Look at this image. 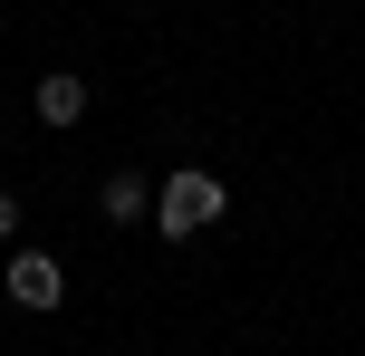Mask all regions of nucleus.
Masks as SVG:
<instances>
[{"mask_svg": "<svg viewBox=\"0 0 365 356\" xmlns=\"http://www.w3.org/2000/svg\"><path fill=\"white\" fill-rule=\"evenodd\" d=\"M96 212H106V222L115 231H135V222H145V212H154V183H145V173H106V183H96Z\"/></svg>", "mask_w": 365, "mask_h": 356, "instance_id": "20e7f679", "label": "nucleus"}, {"mask_svg": "<svg viewBox=\"0 0 365 356\" xmlns=\"http://www.w3.org/2000/svg\"><path fill=\"white\" fill-rule=\"evenodd\" d=\"M221 212H231V183H221L212 164H173L164 183H154V231H164V241H192Z\"/></svg>", "mask_w": 365, "mask_h": 356, "instance_id": "f257e3e1", "label": "nucleus"}, {"mask_svg": "<svg viewBox=\"0 0 365 356\" xmlns=\"http://www.w3.org/2000/svg\"><path fill=\"white\" fill-rule=\"evenodd\" d=\"M0 241H19V193L0 183Z\"/></svg>", "mask_w": 365, "mask_h": 356, "instance_id": "39448f33", "label": "nucleus"}, {"mask_svg": "<svg viewBox=\"0 0 365 356\" xmlns=\"http://www.w3.org/2000/svg\"><path fill=\"white\" fill-rule=\"evenodd\" d=\"M0 289H10V308H38V318H48V308L68 299V260H58V250H10V260H0Z\"/></svg>", "mask_w": 365, "mask_h": 356, "instance_id": "f03ea898", "label": "nucleus"}, {"mask_svg": "<svg viewBox=\"0 0 365 356\" xmlns=\"http://www.w3.org/2000/svg\"><path fill=\"white\" fill-rule=\"evenodd\" d=\"M29 116H38V126H58V135L87 126V77H77V68H48V77L29 87Z\"/></svg>", "mask_w": 365, "mask_h": 356, "instance_id": "7ed1b4c3", "label": "nucleus"}]
</instances>
